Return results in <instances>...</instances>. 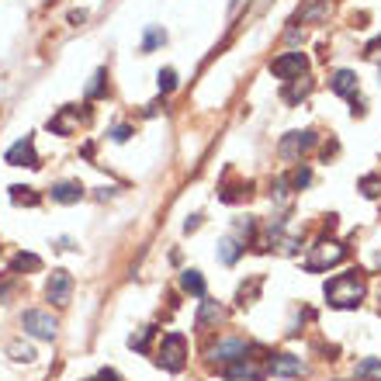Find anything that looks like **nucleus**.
Returning a JSON list of instances; mask_svg holds the SVG:
<instances>
[{"label":"nucleus","instance_id":"obj_1","mask_svg":"<svg viewBox=\"0 0 381 381\" xmlns=\"http://www.w3.org/2000/svg\"><path fill=\"white\" fill-rule=\"evenodd\" d=\"M368 295V284H364V274L361 271H347L336 274L333 281H326V302L333 309H357Z\"/></svg>","mask_w":381,"mask_h":381},{"label":"nucleus","instance_id":"obj_2","mask_svg":"<svg viewBox=\"0 0 381 381\" xmlns=\"http://www.w3.org/2000/svg\"><path fill=\"white\" fill-rule=\"evenodd\" d=\"M160 368L163 371H184V361H187V340L180 336V333H166L163 343H160Z\"/></svg>","mask_w":381,"mask_h":381},{"label":"nucleus","instance_id":"obj_3","mask_svg":"<svg viewBox=\"0 0 381 381\" xmlns=\"http://www.w3.org/2000/svg\"><path fill=\"white\" fill-rule=\"evenodd\" d=\"M343 257H347L343 243H336V239H323V243L312 246V257L305 260V271L319 274V271H326V267H333V264H340Z\"/></svg>","mask_w":381,"mask_h":381},{"label":"nucleus","instance_id":"obj_4","mask_svg":"<svg viewBox=\"0 0 381 381\" xmlns=\"http://www.w3.org/2000/svg\"><path fill=\"white\" fill-rule=\"evenodd\" d=\"M21 326H25L28 336H35V340H55V333H59L55 316L53 312H42V309H28L21 316Z\"/></svg>","mask_w":381,"mask_h":381},{"label":"nucleus","instance_id":"obj_5","mask_svg":"<svg viewBox=\"0 0 381 381\" xmlns=\"http://www.w3.org/2000/svg\"><path fill=\"white\" fill-rule=\"evenodd\" d=\"M46 298H49L53 305H69V298H73V274L55 267V271L49 274V281H46Z\"/></svg>","mask_w":381,"mask_h":381},{"label":"nucleus","instance_id":"obj_6","mask_svg":"<svg viewBox=\"0 0 381 381\" xmlns=\"http://www.w3.org/2000/svg\"><path fill=\"white\" fill-rule=\"evenodd\" d=\"M305 69H309L305 53H284L271 62V73L281 76V80H298V76H305Z\"/></svg>","mask_w":381,"mask_h":381},{"label":"nucleus","instance_id":"obj_7","mask_svg":"<svg viewBox=\"0 0 381 381\" xmlns=\"http://www.w3.org/2000/svg\"><path fill=\"white\" fill-rule=\"evenodd\" d=\"M316 146V132H288L281 142H277V156L281 160H298L305 149Z\"/></svg>","mask_w":381,"mask_h":381},{"label":"nucleus","instance_id":"obj_8","mask_svg":"<svg viewBox=\"0 0 381 381\" xmlns=\"http://www.w3.org/2000/svg\"><path fill=\"white\" fill-rule=\"evenodd\" d=\"M4 160H7L11 166H32V170H35V166H42V163H39V153H35V142H32V135L18 139V142H14V146L4 153Z\"/></svg>","mask_w":381,"mask_h":381},{"label":"nucleus","instance_id":"obj_9","mask_svg":"<svg viewBox=\"0 0 381 381\" xmlns=\"http://www.w3.org/2000/svg\"><path fill=\"white\" fill-rule=\"evenodd\" d=\"M267 375L260 364H257V357H239V361H232L229 368H225V378L229 381H260Z\"/></svg>","mask_w":381,"mask_h":381},{"label":"nucleus","instance_id":"obj_10","mask_svg":"<svg viewBox=\"0 0 381 381\" xmlns=\"http://www.w3.org/2000/svg\"><path fill=\"white\" fill-rule=\"evenodd\" d=\"M246 340H239V336H225V340H218L215 347H208V357L212 361H239V357H246Z\"/></svg>","mask_w":381,"mask_h":381},{"label":"nucleus","instance_id":"obj_11","mask_svg":"<svg viewBox=\"0 0 381 381\" xmlns=\"http://www.w3.org/2000/svg\"><path fill=\"white\" fill-rule=\"evenodd\" d=\"M83 194H87V191H83L80 180H59V184L49 187V198H53L55 205H76Z\"/></svg>","mask_w":381,"mask_h":381},{"label":"nucleus","instance_id":"obj_12","mask_svg":"<svg viewBox=\"0 0 381 381\" xmlns=\"http://www.w3.org/2000/svg\"><path fill=\"white\" fill-rule=\"evenodd\" d=\"M271 375H277V378H302L305 364L295 354H277V357H271Z\"/></svg>","mask_w":381,"mask_h":381},{"label":"nucleus","instance_id":"obj_13","mask_svg":"<svg viewBox=\"0 0 381 381\" xmlns=\"http://www.w3.org/2000/svg\"><path fill=\"white\" fill-rule=\"evenodd\" d=\"M357 87H361V83H357V73H350V69H336V73L329 76V91L340 94V98H350V101H354V98H357Z\"/></svg>","mask_w":381,"mask_h":381},{"label":"nucleus","instance_id":"obj_14","mask_svg":"<svg viewBox=\"0 0 381 381\" xmlns=\"http://www.w3.org/2000/svg\"><path fill=\"white\" fill-rule=\"evenodd\" d=\"M222 316H225V309L218 305V302H201V309H198V316H194V329H208L212 323H222Z\"/></svg>","mask_w":381,"mask_h":381},{"label":"nucleus","instance_id":"obj_15","mask_svg":"<svg viewBox=\"0 0 381 381\" xmlns=\"http://www.w3.org/2000/svg\"><path fill=\"white\" fill-rule=\"evenodd\" d=\"M309 91H312V80H309V76L288 80V87H284V101H288V105H298L302 98H309Z\"/></svg>","mask_w":381,"mask_h":381},{"label":"nucleus","instance_id":"obj_16","mask_svg":"<svg viewBox=\"0 0 381 381\" xmlns=\"http://www.w3.org/2000/svg\"><path fill=\"white\" fill-rule=\"evenodd\" d=\"M243 250H246V246H243L236 236H229V239L218 243V260H222V264H236V260L243 257Z\"/></svg>","mask_w":381,"mask_h":381},{"label":"nucleus","instance_id":"obj_17","mask_svg":"<svg viewBox=\"0 0 381 381\" xmlns=\"http://www.w3.org/2000/svg\"><path fill=\"white\" fill-rule=\"evenodd\" d=\"M180 288L187 295H194V298H205V277H201V271H184L180 274Z\"/></svg>","mask_w":381,"mask_h":381},{"label":"nucleus","instance_id":"obj_18","mask_svg":"<svg viewBox=\"0 0 381 381\" xmlns=\"http://www.w3.org/2000/svg\"><path fill=\"white\" fill-rule=\"evenodd\" d=\"M7 354H11V361H18V364L35 361V347L25 343V340H11V343H7Z\"/></svg>","mask_w":381,"mask_h":381},{"label":"nucleus","instance_id":"obj_19","mask_svg":"<svg viewBox=\"0 0 381 381\" xmlns=\"http://www.w3.org/2000/svg\"><path fill=\"white\" fill-rule=\"evenodd\" d=\"M11 201H14V205H28V208L42 205V198H39L32 187H25V184H14V187H11Z\"/></svg>","mask_w":381,"mask_h":381},{"label":"nucleus","instance_id":"obj_20","mask_svg":"<svg viewBox=\"0 0 381 381\" xmlns=\"http://www.w3.org/2000/svg\"><path fill=\"white\" fill-rule=\"evenodd\" d=\"M323 18H329V0H316L302 11V25H319Z\"/></svg>","mask_w":381,"mask_h":381},{"label":"nucleus","instance_id":"obj_21","mask_svg":"<svg viewBox=\"0 0 381 381\" xmlns=\"http://www.w3.org/2000/svg\"><path fill=\"white\" fill-rule=\"evenodd\" d=\"M73 125H76L73 108H62L55 118H49V128H53V132H59V135H69V132H73Z\"/></svg>","mask_w":381,"mask_h":381},{"label":"nucleus","instance_id":"obj_22","mask_svg":"<svg viewBox=\"0 0 381 381\" xmlns=\"http://www.w3.org/2000/svg\"><path fill=\"white\" fill-rule=\"evenodd\" d=\"M354 375H357L361 381H381V361H375V357L361 361V364L354 368Z\"/></svg>","mask_w":381,"mask_h":381},{"label":"nucleus","instance_id":"obj_23","mask_svg":"<svg viewBox=\"0 0 381 381\" xmlns=\"http://www.w3.org/2000/svg\"><path fill=\"white\" fill-rule=\"evenodd\" d=\"M11 271L21 274V271H42V260L35 257V253H18L14 260H11Z\"/></svg>","mask_w":381,"mask_h":381},{"label":"nucleus","instance_id":"obj_24","mask_svg":"<svg viewBox=\"0 0 381 381\" xmlns=\"http://www.w3.org/2000/svg\"><path fill=\"white\" fill-rule=\"evenodd\" d=\"M260 284H264V277H253L250 284H243L239 295H236V302H239V305H253V298L260 295Z\"/></svg>","mask_w":381,"mask_h":381},{"label":"nucleus","instance_id":"obj_25","mask_svg":"<svg viewBox=\"0 0 381 381\" xmlns=\"http://www.w3.org/2000/svg\"><path fill=\"white\" fill-rule=\"evenodd\" d=\"M163 42H166V32L153 25V28H146V39H142V53H153V49H156V46H163Z\"/></svg>","mask_w":381,"mask_h":381},{"label":"nucleus","instance_id":"obj_26","mask_svg":"<svg viewBox=\"0 0 381 381\" xmlns=\"http://www.w3.org/2000/svg\"><path fill=\"white\" fill-rule=\"evenodd\" d=\"M156 87H160V94H170V91H177V69L163 66V69L156 73Z\"/></svg>","mask_w":381,"mask_h":381},{"label":"nucleus","instance_id":"obj_27","mask_svg":"<svg viewBox=\"0 0 381 381\" xmlns=\"http://www.w3.org/2000/svg\"><path fill=\"white\" fill-rule=\"evenodd\" d=\"M105 76H108L105 69H98V73H94V80H91V87H87V98H91V101L105 94Z\"/></svg>","mask_w":381,"mask_h":381},{"label":"nucleus","instance_id":"obj_28","mask_svg":"<svg viewBox=\"0 0 381 381\" xmlns=\"http://www.w3.org/2000/svg\"><path fill=\"white\" fill-rule=\"evenodd\" d=\"M309 184H312V170H309V166H298V170L291 173V187L302 191V187H309Z\"/></svg>","mask_w":381,"mask_h":381},{"label":"nucleus","instance_id":"obj_29","mask_svg":"<svg viewBox=\"0 0 381 381\" xmlns=\"http://www.w3.org/2000/svg\"><path fill=\"white\" fill-rule=\"evenodd\" d=\"M361 191H364L368 198H378V194H381V177H375V173H371V177H364V180H361Z\"/></svg>","mask_w":381,"mask_h":381},{"label":"nucleus","instance_id":"obj_30","mask_svg":"<svg viewBox=\"0 0 381 381\" xmlns=\"http://www.w3.org/2000/svg\"><path fill=\"white\" fill-rule=\"evenodd\" d=\"M153 333H156V329L146 326L139 336H128V347H132V350H146V343H149V336H153Z\"/></svg>","mask_w":381,"mask_h":381},{"label":"nucleus","instance_id":"obj_31","mask_svg":"<svg viewBox=\"0 0 381 381\" xmlns=\"http://www.w3.org/2000/svg\"><path fill=\"white\" fill-rule=\"evenodd\" d=\"M128 135H132V128H128V125H118V128H111V139H114V142H125Z\"/></svg>","mask_w":381,"mask_h":381},{"label":"nucleus","instance_id":"obj_32","mask_svg":"<svg viewBox=\"0 0 381 381\" xmlns=\"http://www.w3.org/2000/svg\"><path fill=\"white\" fill-rule=\"evenodd\" d=\"M198 225H201V215H191L187 222H184V232H194Z\"/></svg>","mask_w":381,"mask_h":381},{"label":"nucleus","instance_id":"obj_33","mask_svg":"<svg viewBox=\"0 0 381 381\" xmlns=\"http://www.w3.org/2000/svg\"><path fill=\"white\" fill-rule=\"evenodd\" d=\"M69 21H73V25H83V21H87V14H83V11H73V14H69Z\"/></svg>","mask_w":381,"mask_h":381},{"label":"nucleus","instance_id":"obj_34","mask_svg":"<svg viewBox=\"0 0 381 381\" xmlns=\"http://www.w3.org/2000/svg\"><path fill=\"white\" fill-rule=\"evenodd\" d=\"M381 53V39H375L371 46H368V55H378Z\"/></svg>","mask_w":381,"mask_h":381},{"label":"nucleus","instance_id":"obj_35","mask_svg":"<svg viewBox=\"0 0 381 381\" xmlns=\"http://www.w3.org/2000/svg\"><path fill=\"white\" fill-rule=\"evenodd\" d=\"M101 381H121V378H118L114 371H108V368H105V371H101Z\"/></svg>","mask_w":381,"mask_h":381}]
</instances>
